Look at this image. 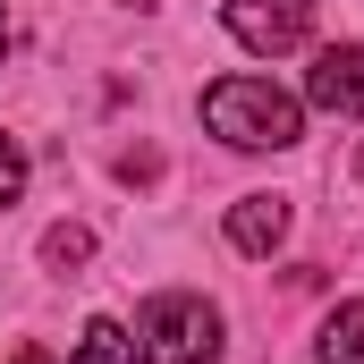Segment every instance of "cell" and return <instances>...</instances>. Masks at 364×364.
<instances>
[{
  "mask_svg": "<svg viewBox=\"0 0 364 364\" xmlns=\"http://www.w3.org/2000/svg\"><path fill=\"white\" fill-rule=\"evenodd\" d=\"M9 364H51V356H43V348H17V356H9Z\"/></svg>",
  "mask_w": 364,
  "mask_h": 364,
  "instance_id": "30bf717a",
  "label": "cell"
},
{
  "mask_svg": "<svg viewBox=\"0 0 364 364\" xmlns=\"http://www.w3.org/2000/svg\"><path fill=\"white\" fill-rule=\"evenodd\" d=\"M314 110H331V119H364V43H331L322 60H314Z\"/></svg>",
  "mask_w": 364,
  "mask_h": 364,
  "instance_id": "277c9868",
  "label": "cell"
},
{
  "mask_svg": "<svg viewBox=\"0 0 364 364\" xmlns=\"http://www.w3.org/2000/svg\"><path fill=\"white\" fill-rule=\"evenodd\" d=\"M17 195H26V153H17V144L0 136V212H9Z\"/></svg>",
  "mask_w": 364,
  "mask_h": 364,
  "instance_id": "9c48e42d",
  "label": "cell"
},
{
  "mask_svg": "<svg viewBox=\"0 0 364 364\" xmlns=\"http://www.w3.org/2000/svg\"><path fill=\"white\" fill-rule=\"evenodd\" d=\"M322 364H364V296L322 322Z\"/></svg>",
  "mask_w": 364,
  "mask_h": 364,
  "instance_id": "52a82bcc",
  "label": "cell"
},
{
  "mask_svg": "<svg viewBox=\"0 0 364 364\" xmlns=\"http://www.w3.org/2000/svg\"><path fill=\"white\" fill-rule=\"evenodd\" d=\"M279 237H288V203H279V195H246V203L229 212V246H237V255H272Z\"/></svg>",
  "mask_w": 364,
  "mask_h": 364,
  "instance_id": "5b68a950",
  "label": "cell"
},
{
  "mask_svg": "<svg viewBox=\"0 0 364 364\" xmlns=\"http://www.w3.org/2000/svg\"><path fill=\"white\" fill-rule=\"evenodd\" d=\"M356 178H364V153H356Z\"/></svg>",
  "mask_w": 364,
  "mask_h": 364,
  "instance_id": "8fae6325",
  "label": "cell"
},
{
  "mask_svg": "<svg viewBox=\"0 0 364 364\" xmlns=\"http://www.w3.org/2000/svg\"><path fill=\"white\" fill-rule=\"evenodd\" d=\"M220 356V314L203 296H153L144 305V364H212Z\"/></svg>",
  "mask_w": 364,
  "mask_h": 364,
  "instance_id": "7a4b0ae2",
  "label": "cell"
},
{
  "mask_svg": "<svg viewBox=\"0 0 364 364\" xmlns=\"http://www.w3.org/2000/svg\"><path fill=\"white\" fill-rule=\"evenodd\" d=\"M203 119H212V136L237 144V153H279V144H296V127H305L296 93H279L272 77H220V85L203 93Z\"/></svg>",
  "mask_w": 364,
  "mask_h": 364,
  "instance_id": "6da1fadb",
  "label": "cell"
},
{
  "mask_svg": "<svg viewBox=\"0 0 364 364\" xmlns=\"http://www.w3.org/2000/svg\"><path fill=\"white\" fill-rule=\"evenodd\" d=\"M77 364H144V348L110 322V314H93L85 322V339H77Z\"/></svg>",
  "mask_w": 364,
  "mask_h": 364,
  "instance_id": "8992f818",
  "label": "cell"
},
{
  "mask_svg": "<svg viewBox=\"0 0 364 364\" xmlns=\"http://www.w3.org/2000/svg\"><path fill=\"white\" fill-rule=\"evenodd\" d=\"M0 43H9V26H0Z\"/></svg>",
  "mask_w": 364,
  "mask_h": 364,
  "instance_id": "7c38bea8",
  "label": "cell"
},
{
  "mask_svg": "<svg viewBox=\"0 0 364 364\" xmlns=\"http://www.w3.org/2000/svg\"><path fill=\"white\" fill-rule=\"evenodd\" d=\"M85 255H93V229H77V220H60V229L43 237V263H51V272H77Z\"/></svg>",
  "mask_w": 364,
  "mask_h": 364,
  "instance_id": "ba28073f",
  "label": "cell"
},
{
  "mask_svg": "<svg viewBox=\"0 0 364 364\" xmlns=\"http://www.w3.org/2000/svg\"><path fill=\"white\" fill-rule=\"evenodd\" d=\"M314 9L322 0H220V26L246 43V51H296L314 34Z\"/></svg>",
  "mask_w": 364,
  "mask_h": 364,
  "instance_id": "3957f363",
  "label": "cell"
}]
</instances>
